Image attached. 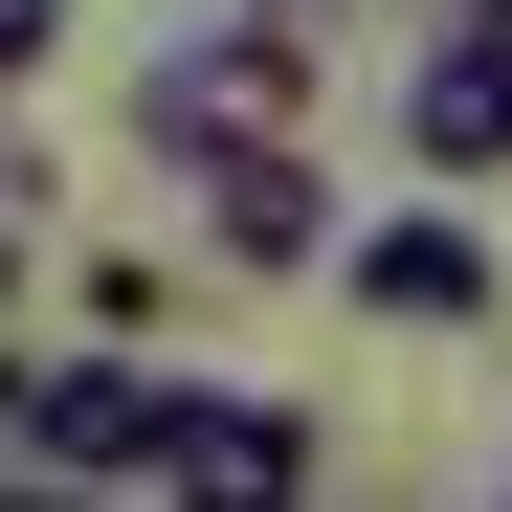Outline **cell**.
Listing matches in <instances>:
<instances>
[{
    "instance_id": "cell-4",
    "label": "cell",
    "mask_w": 512,
    "mask_h": 512,
    "mask_svg": "<svg viewBox=\"0 0 512 512\" xmlns=\"http://www.w3.org/2000/svg\"><path fill=\"white\" fill-rule=\"evenodd\" d=\"M401 156L423 179H512V67L468 23H401Z\"/></svg>"
},
{
    "instance_id": "cell-11",
    "label": "cell",
    "mask_w": 512,
    "mask_h": 512,
    "mask_svg": "<svg viewBox=\"0 0 512 512\" xmlns=\"http://www.w3.org/2000/svg\"><path fill=\"white\" fill-rule=\"evenodd\" d=\"M379 23H468V0H379Z\"/></svg>"
},
{
    "instance_id": "cell-5",
    "label": "cell",
    "mask_w": 512,
    "mask_h": 512,
    "mask_svg": "<svg viewBox=\"0 0 512 512\" xmlns=\"http://www.w3.org/2000/svg\"><path fill=\"white\" fill-rule=\"evenodd\" d=\"M334 446L290 401H245V379H179V423H156V490H312Z\"/></svg>"
},
{
    "instance_id": "cell-7",
    "label": "cell",
    "mask_w": 512,
    "mask_h": 512,
    "mask_svg": "<svg viewBox=\"0 0 512 512\" xmlns=\"http://www.w3.org/2000/svg\"><path fill=\"white\" fill-rule=\"evenodd\" d=\"M45 223H67V201H45V156H23V112H0V312L45 290Z\"/></svg>"
},
{
    "instance_id": "cell-2",
    "label": "cell",
    "mask_w": 512,
    "mask_h": 512,
    "mask_svg": "<svg viewBox=\"0 0 512 512\" xmlns=\"http://www.w3.org/2000/svg\"><path fill=\"white\" fill-rule=\"evenodd\" d=\"M312 290L357 312V334H490V312H512V268H490L446 201H401V223H334V268H312Z\"/></svg>"
},
{
    "instance_id": "cell-8",
    "label": "cell",
    "mask_w": 512,
    "mask_h": 512,
    "mask_svg": "<svg viewBox=\"0 0 512 512\" xmlns=\"http://www.w3.org/2000/svg\"><path fill=\"white\" fill-rule=\"evenodd\" d=\"M45 45H67V0H0V112L45 90Z\"/></svg>"
},
{
    "instance_id": "cell-10",
    "label": "cell",
    "mask_w": 512,
    "mask_h": 512,
    "mask_svg": "<svg viewBox=\"0 0 512 512\" xmlns=\"http://www.w3.org/2000/svg\"><path fill=\"white\" fill-rule=\"evenodd\" d=\"M468 45H490V67H512V0H468Z\"/></svg>"
},
{
    "instance_id": "cell-3",
    "label": "cell",
    "mask_w": 512,
    "mask_h": 512,
    "mask_svg": "<svg viewBox=\"0 0 512 512\" xmlns=\"http://www.w3.org/2000/svg\"><path fill=\"white\" fill-rule=\"evenodd\" d=\"M290 112H312V67L245 45V23H179V45L134 67V156H156V179H179V156H223V134H290Z\"/></svg>"
},
{
    "instance_id": "cell-1",
    "label": "cell",
    "mask_w": 512,
    "mask_h": 512,
    "mask_svg": "<svg viewBox=\"0 0 512 512\" xmlns=\"http://www.w3.org/2000/svg\"><path fill=\"white\" fill-rule=\"evenodd\" d=\"M179 245H201V290H312L334 268V179L290 134H223V156H179Z\"/></svg>"
},
{
    "instance_id": "cell-6",
    "label": "cell",
    "mask_w": 512,
    "mask_h": 512,
    "mask_svg": "<svg viewBox=\"0 0 512 512\" xmlns=\"http://www.w3.org/2000/svg\"><path fill=\"white\" fill-rule=\"evenodd\" d=\"M179 290H201V245H90V334H156Z\"/></svg>"
},
{
    "instance_id": "cell-9",
    "label": "cell",
    "mask_w": 512,
    "mask_h": 512,
    "mask_svg": "<svg viewBox=\"0 0 512 512\" xmlns=\"http://www.w3.org/2000/svg\"><path fill=\"white\" fill-rule=\"evenodd\" d=\"M223 23H245V45H290V67H312V23H334V0H223Z\"/></svg>"
}]
</instances>
